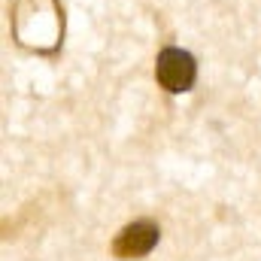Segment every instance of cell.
I'll return each instance as SVG.
<instances>
[{"mask_svg": "<svg viewBox=\"0 0 261 261\" xmlns=\"http://www.w3.org/2000/svg\"><path fill=\"white\" fill-rule=\"evenodd\" d=\"M155 79L164 91L170 94H186L192 91L197 82V61L192 52L179 49V46H167L158 52L155 58Z\"/></svg>", "mask_w": 261, "mask_h": 261, "instance_id": "6da1fadb", "label": "cell"}, {"mask_svg": "<svg viewBox=\"0 0 261 261\" xmlns=\"http://www.w3.org/2000/svg\"><path fill=\"white\" fill-rule=\"evenodd\" d=\"M161 240V228L149 219H140V222H130L125 225L116 240H113V255L116 258H143L149 255Z\"/></svg>", "mask_w": 261, "mask_h": 261, "instance_id": "7a4b0ae2", "label": "cell"}]
</instances>
